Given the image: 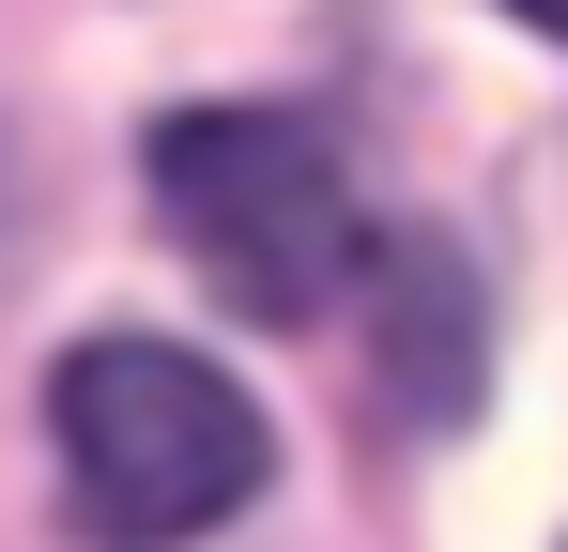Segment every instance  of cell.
Returning a JSON list of instances; mask_svg holds the SVG:
<instances>
[{
	"label": "cell",
	"instance_id": "cell-1",
	"mask_svg": "<svg viewBox=\"0 0 568 552\" xmlns=\"http://www.w3.org/2000/svg\"><path fill=\"white\" fill-rule=\"evenodd\" d=\"M139 170H154V231L215 276V307H246L277 338L354 307L369 215H354V184H338V154L307 123H277V108H185V123L139 139Z\"/></svg>",
	"mask_w": 568,
	"mask_h": 552
},
{
	"label": "cell",
	"instance_id": "cell-2",
	"mask_svg": "<svg viewBox=\"0 0 568 552\" xmlns=\"http://www.w3.org/2000/svg\"><path fill=\"white\" fill-rule=\"evenodd\" d=\"M47 430H62L78 522L123 538V552L231 522V507L262 491V460H277L262 446V399H246L215 354H185V338H93V354H62Z\"/></svg>",
	"mask_w": 568,
	"mask_h": 552
},
{
	"label": "cell",
	"instance_id": "cell-3",
	"mask_svg": "<svg viewBox=\"0 0 568 552\" xmlns=\"http://www.w3.org/2000/svg\"><path fill=\"white\" fill-rule=\"evenodd\" d=\"M369 292H384V384L415 399V430H446L476 399V307H462V262L446 246H369Z\"/></svg>",
	"mask_w": 568,
	"mask_h": 552
},
{
	"label": "cell",
	"instance_id": "cell-4",
	"mask_svg": "<svg viewBox=\"0 0 568 552\" xmlns=\"http://www.w3.org/2000/svg\"><path fill=\"white\" fill-rule=\"evenodd\" d=\"M507 16H538V31H568V0H507Z\"/></svg>",
	"mask_w": 568,
	"mask_h": 552
}]
</instances>
